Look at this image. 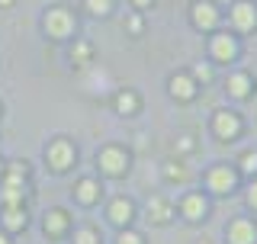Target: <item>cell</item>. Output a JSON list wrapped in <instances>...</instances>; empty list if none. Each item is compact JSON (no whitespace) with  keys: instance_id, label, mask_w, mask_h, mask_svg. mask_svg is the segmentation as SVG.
<instances>
[{"instance_id":"1","label":"cell","mask_w":257,"mask_h":244,"mask_svg":"<svg viewBox=\"0 0 257 244\" xmlns=\"http://www.w3.org/2000/svg\"><path fill=\"white\" fill-rule=\"evenodd\" d=\"M45 161H48V167H52L55 174H64V170L74 167L77 148L68 142V138H52V142L45 145Z\"/></svg>"},{"instance_id":"2","label":"cell","mask_w":257,"mask_h":244,"mask_svg":"<svg viewBox=\"0 0 257 244\" xmlns=\"http://www.w3.org/2000/svg\"><path fill=\"white\" fill-rule=\"evenodd\" d=\"M96 167L106 177H122L128 170V151L122 145H106V148H100V154H96Z\"/></svg>"},{"instance_id":"3","label":"cell","mask_w":257,"mask_h":244,"mask_svg":"<svg viewBox=\"0 0 257 244\" xmlns=\"http://www.w3.org/2000/svg\"><path fill=\"white\" fill-rule=\"evenodd\" d=\"M42 26L52 39H68L77 23H74V13H71L68 7H52V10L42 16Z\"/></svg>"},{"instance_id":"4","label":"cell","mask_w":257,"mask_h":244,"mask_svg":"<svg viewBox=\"0 0 257 244\" xmlns=\"http://www.w3.org/2000/svg\"><path fill=\"white\" fill-rule=\"evenodd\" d=\"M212 132L222 138V142H235V138L241 135V119H238V112H231V109H219L212 116Z\"/></svg>"},{"instance_id":"5","label":"cell","mask_w":257,"mask_h":244,"mask_svg":"<svg viewBox=\"0 0 257 244\" xmlns=\"http://www.w3.org/2000/svg\"><path fill=\"white\" fill-rule=\"evenodd\" d=\"M71 228V215L64 212V209H48L45 218H42V231H45V238H52V241H61L64 234H68Z\"/></svg>"},{"instance_id":"6","label":"cell","mask_w":257,"mask_h":244,"mask_svg":"<svg viewBox=\"0 0 257 244\" xmlns=\"http://www.w3.org/2000/svg\"><path fill=\"white\" fill-rule=\"evenodd\" d=\"M190 16H193V26L203 29V32H209V29L219 26V7H215L212 0H196Z\"/></svg>"},{"instance_id":"7","label":"cell","mask_w":257,"mask_h":244,"mask_svg":"<svg viewBox=\"0 0 257 244\" xmlns=\"http://www.w3.org/2000/svg\"><path fill=\"white\" fill-rule=\"evenodd\" d=\"M231 23H235L238 32H251L257 26V4H251V0H238V4L231 7Z\"/></svg>"},{"instance_id":"8","label":"cell","mask_w":257,"mask_h":244,"mask_svg":"<svg viewBox=\"0 0 257 244\" xmlns=\"http://www.w3.org/2000/svg\"><path fill=\"white\" fill-rule=\"evenodd\" d=\"M212 58L222 61V64L235 61V58H238V42H235V36H228V32H215V36H212Z\"/></svg>"},{"instance_id":"9","label":"cell","mask_w":257,"mask_h":244,"mask_svg":"<svg viewBox=\"0 0 257 244\" xmlns=\"http://www.w3.org/2000/svg\"><path fill=\"white\" fill-rule=\"evenodd\" d=\"M206 186H209L212 193H231V190H235V170L225 167V164L212 167V170L206 174Z\"/></svg>"},{"instance_id":"10","label":"cell","mask_w":257,"mask_h":244,"mask_svg":"<svg viewBox=\"0 0 257 244\" xmlns=\"http://www.w3.org/2000/svg\"><path fill=\"white\" fill-rule=\"evenodd\" d=\"M106 215H109V222H112V225H119V228H125V225H128V222L135 218V202H132V199H125V196H116V199L109 202Z\"/></svg>"},{"instance_id":"11","label":"cell","mask_w":257,"mask_h":244,"mask_svg":"<svg viewBox=\"0 0 257 244\" xmlns=\"http://www.w3.org/2000/svg\"><path fill=\"white\" fill-rule=\"evenodd\" d=\"M103 196V186L93 180V177H80L77 186H74V199L80 202V206H93V202H100Z\"/></svg>"},{"instance_id":"12","label":"cell","mask_w":257,"mask_h":244,"mask_svg":"<svg viewBox=\"0 0 257 244\" xmlns=\"http://www.w3.org/2000/svg\"><path fill=\"white\" fill-rule=\"evenodd\" d=\"M257 241V225L247 218H235L228 225V244H254Z\"/></svg>"},{"instance_id":"13","label":"cell","mask_w":257,"mask_h":244,"mask_svg":"<svg viewBox=\"0 0 257 244\" xmlns=\"http://www.w3.org/2000/svg\"><path fill=\"white\" fill-rule=\"evenodd\" d=\"M167 84H171V87H167V90H171V96H174V100H183V103L193 100V96H196V90H199V84H196L190 74H174Z\"/></svg>"},{"instance_id":"14","label":"cell","mask_w":257,"mask_h":244,"mask_svg":"<svg viewBox=\"0 0 257 244\" xmlns=\"http://www.w3.org/2000/svg\"><path fill=\"white\" fill-rule=\"evenodd\" d=\"M180 212H183V218H190V222H199V218H206V212H209V202L199 196V193H190V196H183V202H180Z\"/></svg>"},{"instance_id":"15","label":"cell","mask_w":257,"mask_h":244,"mask_svg":"<svg viewBox=\"0 0 257 244\" xmlns=\"http://www.w3.org/2000/svg\"><path fill=\"white\" fill-rule=\"evenodd\" d=\"M26 225H29V215H26V209H23V206H16V209H4V231H7V234L23 231Z\"/></svg>"},{"instance_id":"16","label":"cell","mask_w":257,"mask_h":244,"mask_svg":"<svg viewBox=\"0 0 257 244\" xmlns=\"http://www.w3.org/2000/svg\"><path fill=\"white\" fill-rule=\"evenodd\" d=\"M112 103H116V112H122V116H135L139 106H142V100H139V93H135V90H119Z\"/></svg>"},{"instance_id":"17","label":"cell","mask_w":257,"mask_h":244,"mask_svg":"<svg viewBox=\"0 0 257 244\" xmlns=\"http://www.w3.org/2000/svg\"><path fill=\"white\" fill-rule=\"evenodd\" d=\"M148 215H151V222H155V225H167V222H171V202H167L164 196H151Z\"/></svg>"},{"instance_id":"18","label":"cell","mask_w":257,"mask_h":244,"mask_svg":"<svg viewBox=\"0 0 257 244\" xmlns=\"http://www.w3.org/2000/svg\"><path fill=\"white\" fill-rule=\"evenodd\" d=\"M228 93L231 96H238V100H244V96H251V90H254V84H251V77L244 74V71H238V74H231L228 77Z\"/></svg>"},{"instance_id":"19","label":"cell","mask_w":257,"mask_h":244,"mask_svg":"<svg viewBox=\"0 0 257 244\" xmlns=\"http://www.w3.org/2000/svg\"><path fill=\"white\" fill-rule=\"evenodd\" d=\"M74 244H100V231L93 225H80L74 231Z\"/></svg>"},{"instance_id":"20","label":"cell","mask_w":257,"mask_h":244,"mask_svg":"<svg viewBox=\"0 0 257 244\" xmlns=\"http://www.w3.org/2000/svg\"><path fill=\"white\" fill-rule=\"evenodd\" d=\"M71 58H74L77 64H87V61L93 58V45H90V42H84V39H80V42H77L74 48H71Z\"/></svg>"},{"instance_id":"21","label":"cell","mask_w":257,"mask_h":244,"mask_svg":"<svg viewBox=\"0 0 257 244\" xmlns=\"http://www.w3.org/2000/svg\"><path fill=\"white\" fill-rule=\"evenodd\" d=\"M84 4H87V10L93 16H106L112 10V0H84Z\"/></svg>"},{"instance_id":"22","label":"cell","mask_w":257,"mask_h":244,"mask_svg":"<svg viewBox=\"0 0 257 244\" xmlns=\"http://www.w3.org/2000/svg\"><path fill=\"white\" fill-rule=\"evenodd\" d=\"M125 29L132 32V36H142V29H145V20H142V13H132L125 20Z\"/></svg>"},{"instance_id":"23","label":"cell","mask_w":257,"mask_h":244,"mask_svg":"<svg viewBox=\"0 0 257 244\" xmlns=\"http://www.w3.org/2000/svg\"><path fill=\"white\" fill-rule=\"evenodd\" d=\"M241 170L257 174V151H244V154H241Z\"/></svg>"},{"instance_id":"24","label":"cell","mask_w":257,"mask_h":244,"mask_svg":"<svg viewBox=\"0 0 257 244\" xmlns=\"http://www.w3.org/2000/svg\"><path fill=\"white\" fill-rule=\"evenodd\" d=\"M193 80H212V68H209V64H196V68H193Z\"/></svg>"},{"instance_id":"25","label":"cell","mask_w":257,"mask_h":244,"mask_svg":"<svg viewBox=\"0 0 257 244\" xmlns=\"http://www.w3.org/2000/svg\"><path fill=\"white\" fill-rule=\"evenodd\" d=\"M116 244H145V241H142V234H139V231H128V228H125L122 234H119V241H116Z\"/></svg>"},{"instance_id":"26","label":"cell","mask_w":257,"mask_h":244,"mask_svg":"<svg viewBox=\"0 0 257 244\" xmlns=\"http://www.w3.org/2000/svg\"><path fill=\"white\" fill-rule=\"evenodd\" d=\"M164 174L171 177V180H183V167H180V164H167V167H164Z\"/></svg>"},{"instance_id":"27","label":"cell","mask_w":257,"mask_h":244,"mask_svg":"<svg viewBox=\"0 0 257 244\" xmlns=\"http://www.w3.org/2000/svg\"><path fill=\"white\" fill-rule=\"evenodd\" d=\"M247 206L251 209H257V180H254V186L247 190Z\"/></svg>"},{"instance_id":"28","label":"cell","mask_w":257,"mask_h":244,"mask_svg":"<svg viewBox=\"0 0 257 244\" xmlns=\"http://www.w3.org/2000/svg\"><path fill=\"white\" fill-rule=\"evenodd\" d=\"M151 4H155V0H132V7H135V10H148Z\"/></svg>"},{"instance_id":"29","label":"cell","mask_w":257,"mask_h":244,"mask_svg":"<svg viewBox=\"0 0 257 244\" xmlns=\"http://www.w3.org/2000/svg\"><path fill=\"white\" fill-rule=\"evenodd\" d=\"M177 148H180V151H190L193 142H190V138H180V145H177Z\"/></svg>"},{"instance_id":"30","label":"cell","mask_w":257,"mask_h":244,"mask_svg":"<svg viewBox=\"0 0 257 244\" xmlns=\"http://www.w3.org/2000/svg\"><path fill=\"white\" fill-rule=\"evenodd\" d=\"M0 244H13V241H10V234H7V231H0Z\"/></svg>"},{"instance_id":"31","label":"cell","mask_w":257,"mask_h":244,"mask_svg":"<svg viewBox=\"0 0 257 244\" xmlns=\"http://www.w3.org/2000/svg\"><path fill=\"white\" fill-rule=\"evenodd\" d=\"M13 4V0H0V7H10Z\"/></svg>"},{"instance_id":"32","label":"cell","mask_w":257,"mask_h":244,"mask_svg":"<svg viewBox=\"0 0 257 244\" xmlns=\"http://www.w3.org/2000/svg\"><path fill=\"white\" fill-rule=\"evenodd\" d=\"M199 244H209V241H199Z\"/></svg>"}]
</instances>
